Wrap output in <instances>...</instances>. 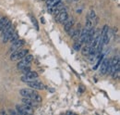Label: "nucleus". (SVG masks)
Returning <instances> with one entry per match:
<instances>
[{
  "instance_id": "obj_1",
  "label": "nucleus",
  "mask_w": 120,
  "mask_h": 115,
  "mask_svg": "<svg viewBox=\"0 0 120 115\" xmlns=\"http://www.w3.org/2000/svg\"><path fill=\"white\" fill-rule=\"evenodd\" d=\"M19 94L20 96H22L23 98H29V99H31L32 100H34L35 102L39 103V102H42L43 99L42 97L36 93L34 90L32 89H30V88H22L19 90Z\"/></svg>"
},
{
  "instance_id": "obj_2",
  "label": "nucleus",
  "mask_w": 120,
  "mask_h": 115,
  "mask_svg": "<svg viewBox=\"0 0 120 115\" xmlns=\"http://www.w3.org/2000/svg\"><path fill=\"white\" fill-rule=\"evenodd\" d=\"M16 110H17V112L18 114H21V115H27L32 113L33 112V109L31 106L29 105H26L24 104L23 106H19V105H17L16 106Z\"/></svg>"
},
{
  "instance_id": "obj_3",
  "label": "nucleus",
  "mask_w": 120,
  "mask_h": 115,
  "mask_svg": "<svg viewBox=\"0 0 120 115\" xmlns=\"http://www.w3.org/2000/svg\"><path fill=\"white\" fill-rule=\"evenodd\" d=\"M32 59H33L32 55H30V54H29V53H28V54H27L25 57L22 58H21V60L19 62V64H18V69L21 70L22 68L29 66V65H30V63L32 61Z\"/></svg>"
},
{
  "instance_id": "obj_4",
  "label": "nucleus",
  "mask_w": 120,
  "mask_h": 115,
  "mask_svg": "<svg viewBox=\"0 0 120 115\" xmlns=\"http://www.w3.org/2000/svg\"><path fill=\"white\" fill-rule=\"evenodd\" d=\"M29 53L28 49H21V50H16L15 52L11 55L10 59L11 60H19L21 59L22 58H24L27 54Z\"/></svg>"
},
{
  "instance_id": "obj_5",
  "label": "nucleus",
  "mask_w": 120,
  "mask_h": 115,
  "mask_svg": "<svg viewBox=\"0 0 120 115\" xmlns=\"http://www.w3.org/2000/svg\"><path fill=\"white\" fill-rule=\"evenodd\" d=\"M37 78H38V73L36 72H31V71H30V72H27L26 74H24L21 77V81L27 83V82H30V81L36 80Z\"/></svg>"
},
{
  "instance_id": "obj_6",
  "label": "nucleus",
  "mask_w": 120,
  "mask_h": 115,
  "mask_svg": "<svg viewBox=\"0 0 120 115\" xmlns=\"http://www.w3.org/2000/svg\"><path fill=\"white\" fill-rule=\"evenodd\" d=\"M27 85L30 86V88H33V89H36V90H43L45 88V86L43 85V83H41L37 80L27 82Z\"/></svg>"
},
{
  "instance_id": "obj_7",
  "label": "nucleus",
  "mask_w": 120,
  "mask_h": 115,
  "mask_svg": "<svg viewBox=\"0 0 120 115\" xmlns=\"http://www.w3.org/2000/svg\"><path fill=\"white\" fill-rule=\"evenodd\" d=\"M109 63H110V60L108 58H104V60L101 61V67H100V73L101 74H105L107 72Z\"/></svg>"
},
{
  "instance_id": "obj_8",
  "label": "nucleus",
  "mask_w": 120,
  "mask_h": 115,
  "mask_svg": "<svg viewBox=\"0 0 120 115\" xmlns=\"http://www.w3.org/2000/svg\"><path fill=\"white\" fill-rule=\"evenodd\" d=\"M24 45H25V41L23 39H18L17 41H15L14 43L12 44L10 49H11V51H16V50L19 49L20 47H22Z\"/></svg>"
},
{
  "instance_id": "obj_9",
  "label": "nucleus",
  "mask_w": 120,
  "mask_h": 115,
  "mask_svg": "<svg viewBox=\"0 0 120 115\" xmlns=\"http://www.w3.org/2000/svg\"><path fill=\"white\" fill-rule=\"evenodd\" d=\"M14 32H15L14 27H11V28L9 29L8 32H6V33L2 35V41H3V43H7V42H8L9 38L11 37V35L13 34V33H14Z\"/></svg>"
},
{
  "instance_id": "obj_10",
  "label": "nucleus",
  "mask_w": 120,
  "mask_h": 115,
  "mask_svg": "<svg viewBox=\"0 0 120 115\" xmlns=\"http://www.w3.org/2000/svg\"><path fill=\"white\" fill-rule=\"evenodd\" d=\"M56 20L57 21H59L60 23H64L66 22L68 20V15L67 13V11H64V12H60L58 16L56 18Z\"/></svg>"
},
{
  "instance_id": "obj_11",
  "label": "nucleus",
  "mask_w": 120,
  "mask_h": 115,
  "mask_svg": "<svg viewBox=\"0 0 120 115\" xmlns=\"http://www.w3.org/2000/svg\"><path fill=\"white\" fill-rule=\"evenodd\" d=\"M87 30L84 28V29H82L81 31H80V34H79V42L81 44H84L85 43V40H86V36H87Z\"/></svg>"
},
{
  "instance_id": "obj_12",
  "label": "nucleus",
  "mask_w": 120,
  "mask_h": 115,
  "mask_svg": "<svg viewBox=\"0 0 120 115\" xmlns=\"http://www.w3.org/2000/svg\"><path fill=\"white\" fill-rule=\"evenodd\" d=\"M73 25H74V20H73V19H71V20H69V21L68 20V21L65 22L64 29H65V31H66L67 33H68V32H69V30H70V29H72Z\"/></svg>"
},
{
  "instance_id": "obj_13",
  "label": "nucleus",
  "mask_w": 120,
  "mask_h": 115,
  "mask_svg": "<svg viewBox=\"0 0 120 115\" xmlns=\"http://www.w3.org/2000/svg\"><path fill=\"white\" fill-rule=\"evenodd\" d=\"M21 102L23 104H26V105H29V106H31V107H34L37 105V102H35L34 100H32L31 99H29V98H23L21 99Z\"/></svg>"
},
{
  "instance_id": "obj_14",
  "label": "nucleus",
  "mask_w": 120,
  "mask_h": 115,
  "mask_svg": "<svg viewBox=\"0 0 120 115\" xmlns=\"http://www.w3.org/2000/svg\"><path fill=\"white\" fill-rule=\"evenodd\" d=\"M11 27H12V22L8 21V23H7V24H6V25L3 27V29H2V30H1V35H3V34L6 33V32H8L9 29L11 28Z\"/></svg>"
},
{
  "instance_id": "obj_15",
  "label": "nucleus",
  "mask_w": 120,
  "mask_h": 115,
  "mask_svg": "<svg viewBox=\"0 0 120 115\" xmlns=\"http://www.w3.org/2000/svg\"><path fill=\"white\" fill-rule=\"evenodd\" d=\"M80 50H81V53H82V55H83V56H89V52H90V45H85V46L81 47V48H80Z\"/></svg>"
},
{
  "instance_id": "obj_16",
  "label": "nucleus",
  "mask_w": 120,
  "mask_h": 115,
  "mask_svg": "<svg viewBox=\"0 0 120 115\" xmlns=\"http://www.w3.org/2000/svg\"><path fill=\"white\" fill-rule=\"evenodd\" d=\"M8 19L7 17H2V18H0V32H1V30L3 29V27L8 23Z\"/></svg>"
},
{
  "instance_id": "obj_17",
  "label": "nucleus",
  "mask_w": 120,
  "mask_h": 115,
  "mask_svg": "<svg viewBox=\"0 0 120 115\" xmlns=\"http://www.w3.org/2000/svg\"><path fill=\"white\" fill-rule=\"evenodd\" d=\"M91 28H92V21L87 16V18H86V27H85V29L87 31H89Z\"/></svg>"
},
{
  "instance_id": "obj_18",
  "label": "nucleus",
  "mask_w": 120,
  "mask_h": 115,
  "mask_svg": "<svg viewBox=\"0 0 120 115\" xmlns=\"http://www.w3.org/2000/svg\"><path fill=\"white\" fill-rule=\"evenodd\" d=\"M18 39H19V34H18V33H17V32H14V33H13V34L11 35V37L9 38V40H8V41H9L11 44H13L15 41H17Z\"/></svg>"
},
{
  "instance_id": "obj_19",
  "label": "nucleus",
  "mask_w": 120,
  "mask_h": 115,
  "mask_svg": "<svg viewBox=\"0 0 120 115\" xmlns=\"http://www.w3.org/2000/svg\"><path fill=\"white\" fill-rule=\"evenodd\" d=\"M30 20H31V21H32V24L34 25V27L35 29L37 30V31H39V24H38V22H37V21H36V19L33 17V16H30Z\"/></svg>"
},
{
  "instance_id": "obj_20",
  "label": "nucleus",
  "mask_w": 120,
  "mask_h": 115,
  "mask_svg": "<svg viewBox=\"0 0 120 115\" xmlns=\"http://www.w3.org/2000/svg\"><path fill=\"white\" fill-rule=\"evenodd\" d=\"M109 31V29H108V25H105L104 27H103V29H102V32L100 33V36L101 37H103L105 34H106L107 33V32Z\"/></svg>"
},
{
  "instance_id": "obj_21",
  "label": "nucleus",
  "mask_w": 120,
  "mask_h": 115,
  "mask_svg": "<svg viewBox=\"0 0 120 115\" xmlns=\"http://www.w3.org/2000/svg\"><path fill=\"white\" fill-rule=\"evenodd\" d=\"M73 48H74V50H76V51H79L80 48H81V44L77 41V42H75V43L73 44Z\"/></svg>"
},
{
  "instance_id": "obj_22",
  "label": "nucleus",
  "mask_w": 120,
  "mask_h": 115,
  "mask_svg": "<svg viewBox=\"0 0 120 115\" xmlns=\"http://www.w3.org/2000/svg\"><path fill=\"white\" fill-rule=\"evenodd\" d=\"M88 17L90 18L91 21H92V20H94V19L96 18V14H95V11H94L93 9L90 10V12H89V15H88Z\"/></svg>"
},
{
  "instance_id": "obj_23",
  "label": "nucleus",
  "mask_w": 120,
  "mask_h": 115,
  "mask_svg": "<svg viewBox=\"0 0 120 115\" xmlns=\"http://www.w3.org/2000/svg\"><path fill=\"white\" fill-rule=\"evenodd\" d=\"M20 71L23 72V74H26L27 72H29L30 71V68L29 67V66H27V67H24V68H22Z\"/></svg>"
},
{
  "instance_id": "obj_24",
  "label": "nucleus",
  "mask_w": 120,
  "mask_h": 115,
  "mask_svg": "<svg viewBox=\"0 0 120 115\" xmlns=\"http://www.w3.org/2000/svg\"><path fill=\"white\" fill-rule=\"evenodd\" d=\"M84 91H85V87L83 86H79V93L82 94V93H84Z\"/></svg>"
},
{
  "instance_id": "obj_25",
  "label": "nucleus",
  "mask_w": 120,
  "mask_h": 115,
  "mask_svg": "<svg viewBox=\"0 0 120 115\" xmlns=\"http://www.w3.org/2000/svg\"><path fill=\"white\" fill-rule=\"evenodd\" d=\"M9 113H11V114H18L17 111H12V110H9Z\"/></svg>"
},
{
  "instance_id": "obj_26",
  "label": "nucleus",
  "mask_w": 120,
  "mask_h": 115,
  "mask_svg": "<svg viewBox=\"0 0 120 115\" xmlns=\"http://www.w3.org/2000/svg\"><path fill=\"white\" fill-rule=\"evenodd\" d=\"M73 111H67V114H73Z\"/></svg>"
},
{
  "instance_id": "obj_27",
  "label": "nucleus",
  "mask_w": 120,
  "mask_h": 115,
  "mask_svg": "<svg viewBox=\"0 0 120 115\" xmlns=\"http://www.w3.org/2000/svg\"><path fill=\"white\" fill-rule=\"evenodd\" d=\"M41 21H42L43 23H45V20H44V18H41Z\"/></svg>"
},
{
  "instance_id": "obj_28",
  "label": "nucleus",
  "mask_w": 120,
  "mask_h": 115,
  "mask_svg": "<svg viewBox=\"0 0 120 115\" xmlns=\"http://www.w3.org/2000/svg\"><path fill=\"white\" fill-rule=\"evenodd\" d=\"M1 113H2V114H6V111H2Z\"/></svg>"
},
{
  "instance_id": "obj_29",
  "label": "nucleus",
  "mask_w": 120,
  "mask_h": 115,
  "mask_svg": "<svg viewBox=\"0 0 120 115\" xmlns=\"http://www.w3.org/2000/svg\"><path fill=\"white\" fill-rule=\"evenodd\" d=\"M74 1H79V0H74Z\"/></svg>"
},
{
  "instance_id": "obj_30",
  "label": "nucleus",
  "mask_w": 120,
  "mask_h": 115,
  "mask_svg": "<svg viewBox=\"0 0 120 115\" xmlns=\"http://www.w3.org/2000/svg\"><path fill=\"white\" fill-rule=\"evenodd\" d=\"M0 18H1V17H0Z\"/></svg>"
}]
</instances>
